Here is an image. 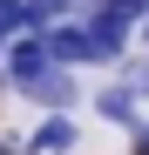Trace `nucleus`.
<instances>
[{
    "instance_id": "7ed1b4c3",
    "label": "nucleus",
    "mask_w": 149,
    "mask_h": 155,
    "mask_svg": "<svg viewBox=\"0 0 149 155\" xmlns=\"http://www.w3.org/2000/svg\"><path fill=\"white\" fill-rule=\"evenodd\" d=\"M20 94H27L34 108H74V101H81V88H74V74H68V61H54V68H41L34 81H20Z\"/></svg>"
},
{
    "instance_id": "9d476101",
    "label": "nucleus",
    "mask_w": 149,
    "mask_h": 155,
    "mask_svg": "<svg viewBox=\"0 0 149 155\" xmlns=\"http://www.w3.org/2000/svg\"><path fill=\"white\" fill-rule=\"evenodd\" d=\"M142 41H149V14H142Z\"/></svg>"
},
{
    "instance_id": "0eeeda50",
    "label": "nucleus",
    "mask_w": 149,
    "mask_h": 155,
    "mask_svg": "<svg viewBox=\"0 0 149 155\" xmlns=\"http://www.w3.org/2000/svg\"><path fill=\"white\" fill-rule=\"evenodd\" d=\"M95 108H102L109 121H122V128H136V121H142V94H136L129 81H115V88H102V94H95Z\"/></svg>"
},
{
    "instance_id": "20e7f679",
    "label": "nucleus",
    "mask_w": 149,
    "mask_h": 155,
    "mask_svg": "<svg viewBox=\"0 0 149 155\" xmlns=\"http://www.w3.org/2000/svg\"><path fill=\"white\" fill-rule=\"evenodd\" d=\"M74 142H81V128L68 121V108H47V121L34 128V142H27V155H68Z\"/></svg>"
},
{
    "instance_id": "1a4fd4ad",
    "label": "nucleus",
    "mask_w": 149,
    "mask_h": 155,
    "mask_svg": "<svg viewBox=\"0 0 149 155\" xmlns=\"http://www.w3.org/2000/svg\"><path fill=\"white\" fill-rule=\"evenodd\" d=\"M34 7H41V14H47V20H61V14H68V7H74V0H34Z\"/></svg>"
},
{
    "instance_id": "423d86ee",
    "label": "nucleus",
    "mask_w": 149,
    "mask_h": 155,
    "mask_svg": "<svg viewBox=\"0 0 149 155\" xmlns=\"http://www.w3.org/2000/svg\"><path fill=\"white\" fill-rule=\"evenodd\" d=\"M47 54H54V61H95L88 27H81V20H68V27H61V20H47Z\"/></svg>"
},
{
    "instance_id": "39448f33",
    "label": "nucleus",
    "mask_w": 149,
    "mask_h": 155,
    "mask_svg": "<svg viewBox=\"0 0 149 155\" xmlns=\"http://www.w3.org/2000/svg\"><path fill=\"white\" fill-rule=\"evenodd\" d=\"M14 34H47V14L34 7V0H0V47H7Z\"/></svg>"
},
{
    "instance_id": "6e6552de",
    "label": "nucleus",
    "mask_w": 149,
    "mask_h": 155,
    "mask_svg": "<svg viewBox=\"0 0 149 155\" xmlns=\"http://www.w3.org/2000/svg\"><path fill=\"white\" fill-rule=\"evenodd\" d=\"M122 81H129V88L149 101V61H129V74H122Z\"/></svg>"
},
{
    "instance_id": "9b49d317",
    "label": "nucleus",
    "mask_w": 149,
    "mask_h": 155,
    "mask_svg": "<svg viewBox=\"0 0 149 155\" xmlns=\"http://www.w3.org/2000/svg\"><path fill=\"white\" fill-rule=\"evenodd\" d=\"M0 155H14V148H7V142H0Z\"/></svg>"
},
{
    "instance_id": "f257e3e1",
    "label": "nucleus",
    "mask_w": 149,
    "mask_h": 155,
    "mask_svg": "<svg viewBox=\"0 0 149 155\" xmlns=\"http://www.w3.org/2000/svg\"><path fill=\"white\" fill-rule=\"evenodd\" d=\"M81 27H88L95 61H122V47H129V27H136V20L122 14V7H109V0H95V7L81 14Z\"/></svg>"
},
{
    "instance_id": "f03ea898",
    "label": "nucleus",
    "mask_w": 149,
    "mask_h": 155,
    "mask_svg": "<svg viewBox=\"0 0 149 155\" xmlns=\"http://www.w3.org/2000/svg\"><path fill=\"white\" fill-rule=\"evenodd\" d=\"M41 68H54V54H47V34H14L7 47H0V74H14V88H20V81H34Z\"/></svg>"
}]
</instances>
